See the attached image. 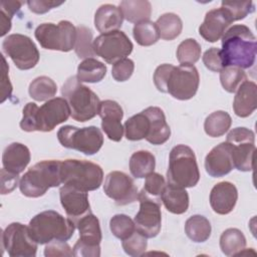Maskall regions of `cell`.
I'll return each instance as SVG.
<instances>
[{"mask_svg":"<svg viewBox=\"0 0 257 257\" xmlns=\"http://www.w3.org/2000/svg\"><path fill=\"white\" fill-rule=\"evenodd\" d=\"M176 54L181 65H193L201 57V45L193 38L185 39L179 44Z\"/></svg>","mask_w":257,"mask_h":257,"instance_id":"cell-39","label":"cell"},{"mask_svg":"<svg viewBox=\"0 0 257 257\" xmlns=\"http://www.w3.org/2000/svg\"><path fill=\"white\" fill-rule=\"evenodd\" d=\"M28 91L34 100L47 101L56 94L57 85L48 76H38L30 82Z\"/></svg>","mask_w":257,"mask_h":257,"instance_id":"cell-36","label":"cell"},{"mask_svg":"<svg viewBox=\"0 0 257 257\" xmlns=\"http://www.w3.org/2000/svg\"><path fill=\"white\" fill-rule=\"evenodd\" d=\"M57 139L62 147L87 156L96 154L103 145L102 133L94 125L81 128L73 125L61 126L57 132Z\"/></svg>","mask_w":257,"mask_h":257,"instance_id":"cell-9","label":"cell"},{"mask_svg":"<svg viewBox=\"0 0 257 257\" xmlns=\"http://www.w3.org/2000/svg\"><path fill=\"white\" fill-rule=\"evenodd\" d=\"M93 51L95 55L104 59L109 64L126 58L134 48V45L126 34L115 30L98 35L93 40Z\"/></svg>","mask_w":257,"mask_h":257,"instance_id":"cell-12","label":"cell"},{"mask_svg":"<svg viewBox=\"0 0 257 257\" xmlns=\"http://www.w3.org/2000/svg\"><path fill=\"white\" fill-rule=\"evenodd\" d=\"M79 232V241L89 246H99L101 241V230L99 221L91 212L75 222Z\"/></svg>","mask_w":257,"mask_h":257,"instance_id":"cell-27","label":"cell"},{"mask_svg":"<svg viewBox=\"0 0 257 257\" xmlns=\"http://www.w3.org/2000/svg\"><path fill=\"white\" fill-rule=\"evenodd\" d=\"M30 159V151L26 146L20 143H12L3 151L2 165L6 171L19 175L27 167Z\"/></svg>","mask_w":257,"mask_h":257,"instance_id":"cell-23","label":"cell"},{"mask_svg":"<svg viewBox=\"0 0 257 257\" xmlns=\"http://www.w3.org/2000/svg\"><path fill=\"white\" fill-rule=\"evenodd\" d=\"M70 107L63 97H53L41 106L28 102L23 107L20 127L25 132H51L70 116Z\"/></svg>","mask_w":257,"mask_h":257,"instance_id":"cell-3","label":"cell"},{"mask_svg":"<svg viewBox=\"0 0 257 257\" xmlns=\"http://www.w3.org/2000/svg\"><path fill=\"white\" fill-rule=\"evenodd\" d=\"M232 118L224 110H217L209 114L204 122L205 133L212 138H218L227 133L231 126Z\"/></svg>","mask_w":257,"mask_h":257,"instance_id":"cell-33","label":"cell"},{"mask_svg":"<svg viewBox=\"0 0 257 257\" xmlns=\"http://www.w3.org/2000/svg\"><path fill=\"white\" fill-rule=\"evenodd\" d=\"M150 120V130L146 140L153 145L165 144L171 136V128L167 123L163 109L158 106H149L143 110Z\"/></svg>","mask_w":257,"mask_h":257,"instance_id":"cell-22","label":"cell"},{"mask_svg":"<svg viewBox=\"0 0 257 257\" xmlns=\"http://www.w3.org/2000/svg\"><path fill=\"white\" fill-rule=\"evenodd\" d=\"M226 142L231 147V157L234 168L242 172L253 169L255 134L246 127H236L229 132Z\"/></svg>","mask_w":257,"mask_h":257,"instance_id":"cell-11","label":"cell"},{"mask_svg":"<svg viewBox=\"0 0 257 257\" xmlns=\"http://www.w3.org/2000/svg\"><path fill=\"white\" fill-rule=\"evenodd\" d=\"M44 255L46 257L73 256V251L71 247L66 243V241L54 240L47 243L44 248Z\"/></svg>","mask_w":257,"mask_h":257,"instance_id":"cell-48","label":"cell"},{"mask_svg":"<svg viewBox=\"0 0 257 257\" xmlns=\"http://www.w3.org/2000/svg\"><path fill=\"white\" fill-rule=\"evenodd\" d=\"M98 115L101 117V128L106 137L113 142H119L124 131L121 124L123 117L121 106L111 99L102 100L99 103Z\"/></svg>","mask_w":257,"mask_h":257,"instance_id":"cell-18","label":"cell"},{"mask_svg":"<svg viewBox=\"0 0 257 257\" xmlns=\"http://www.w3.org/2000/svg\"><path fill=\"white\" fill-rule=\"evenodd\" d=\"M1 244L10 257H35L38 245L31 237L28 226L18 222L5 228L1 235Z\"/></svg>","mask_w":257,"mask_h":257,"instance_id":"cell-13","label":"cell"},{"mask_svg":"<svg viewBox=\"0 0 257 257\" xmlns=\"http://www.w3.org/2000/svg\"><path fill=\"white\" fill-rule=\"evenodd\" d=\"M246 246L244 234L236 228L225 230L220 237V248L226 256H235L243 251Z\"/></svg>","mask_w":257,"mask_h":257,"instance_id":"cell-32","label":"cell"},{"mask_svg":"<svg viewBox=\"0 0 257 257\" xmlns=\"http://www.w3.org/2000/svg\"><path fill=\"white\" fill-rule=\"evenodd\" d=\"M20 1H1L0 2V36H4L11 29V19L21 8Z\"/></svg>","mask_w":257,"mask_h":257,"instance_id":"cell-43","label":"cell"},{"mask_svg":"<svg viewBox=\"0 0 257 257\" xmlns=\"http://www.w3.org/2000/svg\"><path fill=\"white\" fill-rule=\"evenodd\" d=\"M2 59V78H1V102H4L8 97L11 96L12 93V85L9 80L8 70L9 66L6 62V59L3 55H1Z\"/></svg>","mask_w":257,"mask_h":257,"instance_id":"cell-51","label":"cell"},{"mask_svg":"<svg viewBox=\"0 0 257 257\" xmlns=\"http://www.w3.org/2000/svg\"><path fill=\"white\" fill-rule=\"evenodd\" d=\"M75 228L69 218L53 210L35 215L28 224L29 233L38 244H47L54 240L67 241L72 237Z\"/></svg>","mask_w":257,"mask_h":257,"instance_id":"cell-4","label":"cell"},{"mask_svg":"<svg viewBox=\"0 0 257 257\" xmlns=\"http://www.w3.org/2000/svg\"><path fill=\"white\" fill-rule=\"evenodd\" d=\"M227 11L220 7L208 11L203 23L199 27L200 35L208 42L218 41L232 23Z\"/></svg>","mask_w":257,"mask_h":257,"instance_id":"cell-19","label":"cell"},{"mask_svg":"<svg viewBox=\"0 0 257 257\" xmlns=\"http://www.w3.org/2000/svg\"><path fill=\"white\" fill-rule=\"evenodd\" d=\"M61 163L62 161L49 160L32 166L19 181L21 193L29 198H38L48 189L61 185Z\"/></svg>","mask_w":257,"mask_h":257,"instance_id":"cell-5","label":"cell"},{"mask_svg":"<svg viewBox=\"0 0 257 257\" xmlns=\"http://www.w3.org/2000/svg\"><path fill=\"white\" fill-rule=\"evenodd\" d=\"M135 69V63L130 58H123L112 65L111 75L116 81H125L127 80Z\"/></svg>","mask_w":257,"mask_h":257,"instance_id":"cell-46","label":"cell"},{"mask_svg":"<svg viewBox=\"0 0 257 257\" xmlns=\"http://www.w3.org/2000/svg\"><path fill=\"white\" fill-rule=\"evenodd\" d=\"M18 175L6 171L4 168L1 170V194H9L18 185Z\"/></svg>","mask_w":257,"mask_h":257,"instance_id":"cell-50","label":"cell"},{"mask_svg":"<svg viewBox=\"0 0 257 257\" xmlns=\"http://www.w3.org/2000/svg\"><path fill=\"white\" fill-rule=\"evenodd\" d=\"M103 191L118 206L134 203L139 196L134 180L123 172H110L104 180Z\"/></svg>","mask_w":257,"mask_h":257,"instance_id":"cell-16","label":"cell"},{"mask_svg":"<svg viewBox=\"0 0 257 257\" xmlns=\"http://www.w3.org/2000/svg\"><path fill=\"white\" fill-rule=\"evenodd\" d=\"M109 228L113 236L121 241L130 237L135 231V222L124 214L114 215L109 221Z\"/></svg>","mask_w":257,"mask_h":257,"instance_id":"cell-41","label":"cell"},{"mask_svg":"<svg viewBox=\"0 0 257 257\" xmlns=\"http://www.w3.org/2000/svg\"><path fill=\"white\" fill-rule=\"evenodd\" d=\"M233 168L231 147L227 142L214 147L205 158L206 172L213 178L223 177L229 174Z\"/></svg>","mask_w":257,"mask_h":257,"instance_id":"cell-20","label":"cell"},{"mask_svg":"<svg viewBox=\"0 0 257 257\" xmlns=\"http://www.w3.org/2000/svg\"><path fill=\"white\" fill-rule=\"evenodd\" d=\"M125 138L128 141H141L146 139L150 130V120L147 114L142 111L131 116L123 125Z\"/></svg>","mask_w":257,"mask_h":257,"instance_id":"cell-34","label":"cell"},{"mask_svg":"<svg viewBox=\"0 0 257 257\" xmlns=\"http://www.w3.org/2000/svg\"><path fill=\"white\" fill-rule=\"evenodd\" d=\"M73 256H84V257H98L100 255V246H89L81 241L77 240L73 248Z\"/></svg>","mask_w":257,"mask_h":257,"instance_id":"cell-52","label":"cell"},{"mask_svg":"<svg viewBox=\"0 0 257 257\" xmlns=\"http://www.w3.org/2000/svg\"><path fill=\"white\" fill-rule=\"evenodd\" d=\"M203 63L209 70L220 72L224 68L220 49L217 47H211L206 50L203 54Z\"/></svg>","mask_w":257,"mask_h":257,"instance_id":"cell-47","label":"cell"},{"mask_svg":"<svg viewBox=\"0 0 257 257\" xmlns=\"http://www.w3.org/2000/svg\"><path fill=\"white\" fill-rule=\"evenodd\" d=\"M222 38L220 49L224 67L237 66L242 69L250 68L256 58V37L249 27L236 24L229 27Z\"/></svg>","mask_w":257,"mask_h":257,"instance_id":"cell-2","label":"cell"},{"mask_svg":"<svg viewBox=\"0 0 257 257\" xmlns=\"http://www.w3.org/2000/svg\"><path fill=\"white\" fill-rule=\"evenodd\" d=\"M63 1L57 2V1H48V0H30L27 1V5L28 8L31 12L36 13V14H43L48 12L49 10L60 6L61 4H63Z\"/></svg>","mask_w":257,"mask_h":257,"instance_id":"cell-49","label":"cell"},{"mask_svg":"<svg viewBox=\"0 0 257 257\" xmlns=\"http://www.w3.org/2000/svg\"><path fill=\"white\" fill-rule=\"evenodd\" d=\"M121 245L122 249L127 255L133 257H139L145 253L148 242L147 238L136 230L130 237L122 240Z\"/></svg>","mask_w":257,"mask_h":257,"instance_id":"cell-44","label":"cell"},{"mask_svg":"<svg viewBox=\"0 0 257 257\" xmlns=\"http://www.w3.org/2000/svg\"><path fill=\"white\" fill-rule=\"evenodd\" d=\"M92 32L85 26L76 27V41L74 50L79 58H91L95 53L93 51Z\"/></svg>","mask_w":257,"mask_h":257,"instance_id":"cell-40","label":"cell"},{"mask_svg":"<svg viewBox=\"0 0 257 257\" xmlns=\"http://www.w3.org/2000/svg\"><path fill=\"white\" fill-rule=\"evenodd\" d=\"M60 203L65 210L67 217L74 223L81 217L90 213L87 192L74 186L63 184L59 190Z\"/></svg>","mask_w":257,"mask_h":257,"instance_id":"cell-17","label":"cell"},{"mask_svg":"<svg viewBox=\"0 0 257 257\" xmlns=\"http://www.w3.org/2000/svg\"><path fill=\"white\" fill-rule=\"evenodd\" d=\"M138 200L140 210L134 219L136 230L146 238H154L162 227L161 202L149 197L143 190L139 193Z\"/></svg>","mask_w":257,"mask_h":257,"instance_id":"cell-15","label":"cell"},{"mask_svg":"<svg viewBox=\"0 0 257 257\" xmlns=\"http://www.w3.org/2000/svg\"><path fill=\"white\" fill-rule=\"evenodd\" d=\"M221 7L227 11L233 22L244 19L255 10L252 1H222Z\"/></svg>","mask_w":257,"mask_h":257,"instance_id":"cell-42","label":"cell"},{"mask_svg":"<svg viewBox=\"0 0 257 257\" xmlns=\"http://www.w3.org/2000/svg\"><path fill=\"white\" fill-rule=\"evenodd\" d=\"M34 35L43 48L68 52L75 46L76 27L66 20L58 24L42 23L36 27Z\"/></svg>","mask_w":257,"mask_h":257,"instance_id":"cell-10","label":"cell"},{"mask_svg":"<svg viewBox=\"0 0 257 257\" xmlns=\"http://www.w3.org/2000/svg\"><path fill=\"white\" fill-rule=\"evenodd\" d=\"M211 230L209 220L201 215L191 216L185 223L186 235L196 243L207 241L211 235Z\"/></svg>","mask_w":257,"mask_h":257,"instance_id":"cell-31","label":"cell"},{"mask_svg":"<svg viewBox=\"0 0 257 257\" xmlns=\"http://www.w3.org/2000/svg\"><path fill=\"white\" fill-rule=\"evenodd\" d=\"M200 180V172L194 151L186 145H177L170 153L167 184L180 187H195Z\"/></svg>","mask_w":257,"mask_h":257,"instance_id":"cell-6","label":"cell"},{"mask_svg":"<svg viewBox=\"0 0 257 257\" xmlns=\"http://www.w3.org/2000/svg\"><path fill=\"white\" fill-rule=\"evenodd\" d=\"M161 200L166 209L173 214H183L189 208V195L185 188L167 184L161 195Z\"/></svg>","mask_w":257,"mask_h":257,"instance_id":"cell-26","label":"cell"},{"mask_svg":"<svg viewBox=\"0 0 257 257\" xmlns=\"http://www.w3.org/2000/svg\"><path fill=\"white\" fill-rule=\"evenodd\" d=\"M238 199V191L234 184L224 181L216 184L210 193V205L213 211L227 215L233 211Z\"/></svg>","mask_w":257,"mask_h":257,"instance_id":"cell-21","label":"cell"},{"mask_svg":"<svg viewBox=\"0 0 257 257\" xmlns=\"http://www.w3.org/2000/svg\"><path fill=\"white\" fill-rule=\"evenodd\" d=\"M133 35L136 41L142 46H151L160 38L156 23L149 20L135 24L133 28Z\"/></svg>","mask_w":257,"mask_h":257,"instance_id":"cell-37","label":"cell"},{"mask_svg":"<svg viewBox=\"0 0 257 257\" xmlns=\"http://www.w3.org/2000/svg\"><path fill=\"white\" fill-rule=\"evenodd\" d=\"M165 178L158 173H151L146 177L143 191L151 198L161 201V195L166 187Z\"/></svg>","mask_w":257,"mask_h":257,"instance_id":"cell-45","label":"cell"},{"mask_svg":"<svg viewBox=\"0 0 257 257\" xmlns=\"http://www.w3.org/2000/svg\"><path fill=\"white\" fill-rule=\"evenodd\" d=\"M62 184L74 186L85 192L100 187L103 172L99 165L85 160H65L61 163Z\"/></svg>","mask_w":257,"mask_h":257,"instance_id":"cell-8","label":"cell"},{"mask_svg":"<svg viewBox=\"0 0 257 257\" xmlns=\"http://www.w3.org/2000/svg\"><path fill=\"white\" fill-rule=\"evenodd\" d=\"M200 76L194 65H159L154 73V83L161 92L170 93L180 100L191 99L197 92Z\"/></svg>","mask_w":257,"mask_h":257,"instance_id":"cell-1","label":"cell"},{"mask_svg":"<svg viewBox=\"0 0 257 257\" xmlns=\"http://www.w3.org/2000/svg\"><path fill=\"white\" fill-rule=\"evenodd\" d=\"M61 94L70 107L71 117L79 122H84L98 114L100 100L87 86L83 85L76 76L67 78L61 87Z\"/></svg>","mask_w":257,"mask_h":257,"instance_id":"cell-7","label":"cell"},{"mask_svg":"<svg viewBox=\"0 0 257 257\" xmlns=\"http://www.w3.org/2000/svg\"><path fill=\"white\" fill-rule=\"evenodd\" d=\"M155 23L158 27L160 37L164 40L177 38L183 29V22L175 13H165L161 15Z\"/></svg>","mask_w":257,"mask_h":257,"instance_id":"cell-35","label":"cell"},{"mask_svg":"<svg viewBox=\"0 0 257 257\" xmlns=\"http://www.w3.org/2000/svg\"><path fill=\"white\" fill-rule=\"evenodd\" d=\"M247 80L245 71L237 66H226L220 71V81L228 92H236L239 86Z\"/></svg>","mask_w":257,"mask_h":257,"instance_id":"cell-38","label":"cell"},{"mask_svg":"<svg viewBox=\"0 0 257 257\" xmlns=\"http://www.w3.org/2000/svg\"><path fill=\"white\" fill-rule=\"evenodd\" d=\"M155 167V156L149 151H138L131 156L130 171L135 178H146L149 174L154 172Z\"/></svg>","mask_w":257,"mask_h":257,"instance_id":"cell-30","label":"cell"},{"mask_svg":"<svg viewBox=\"0 0 257 257\" xmlns=\"http://www.w3.org/2000/svg\"><path fill=\"white\" fill-rule=\"evenodd\" d=\"M3 51L21 70L33 68L39 61V51L30 37L23 34L8 35L2 42Z\"/></svg>","mask_w":257,"mask_h":257,"instance_id":"cell-14","label":"cell"},{"mask_svg":"<svg viewBox=\"0 0 257 257\" xmlns=\"http://www.w3.org/2000/svg\"><path fill=\"white\" fill-rule=\"evenodd\" d=\"M257 107V85L253 81H244L236 91L233 109L236 115L247 117Z\"/></svg>","mask_w":257,"mask_h":257,"instance_id":"cell-24","label":"cell"},{"mask_svg":"<svg viewBox=\"0 0 257 257\" xmlns=\"http://www.w3.org/2000/svg\"><path fill=\"white\" fill-rule=\"evenodd\" d=\"M123 18L132 23L148 21L152 14V5L147 0H124L119 3Z\"/></svg>","mask_w":257,"mask_h":257,"instance_id":"cell-28","label":"cell"},{"mask_svg":"<svg viewBox=\"0 0 257 257\" xmlns=\"http://www.w3.org/2000/svg\"><path fill=\"white\" fill-rule=\"evenodd\" d=\"M105 74L106 66L102 62L91 57L86 58L79 63L76 77L80 82L95 83L101 81Z\"/></svg>","mask_w":257,"mask_h":257,"instance_id":"cell-29","label":"cell"},{"mask_svg":"<svg viewBox=\"0 0 257 257\" xmlns=\"http://www.w3.org/2000/svg\"><path fill=\"white\" fill-rule=\"evenodd\" d=\"M123 15L119 7L112 4L99 6L94 14V26L102 34L118 30L123 22Z\"/></svg>","mask_w":257,"mask_h":257,"instance_id":"cell-25","label":"cell"}]
</instances>
